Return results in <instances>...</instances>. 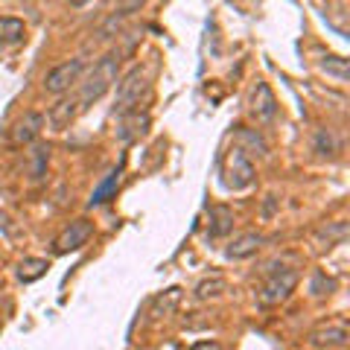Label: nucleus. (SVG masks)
Returning a JSON list of instances; mask_svg holds the SVG:
<instances>
[{
	"instance_id": "nucleus-14",
	"label": "nucleus",
	"mask_w": 350,
	"mask_h": 350,
	"mask_svg": "<svg viewBox=\"0 0 350 350\" xmlns=\"http://www.w3.org/2000/svg\"><path fill=\"white\" fill-rule=\"evenodd\" d=\"M181 298H184V289L181 286H170L167 292H161L155 301H152V306H149V315L155 321H161V319H167V315H172L175 310L181 306Z\"/></svg>"
},
{
	"instance_id": "nucleus-12",
	"label": "nucleus",
	"mask_w": 350,
	"mask_h": 350,
	"mask_svg": "<svg viewBox=\"0 0 350 350\" xmlns=\"http://www.w3.org/2000/svg\"><path fill=\"white\" fill-rule=\"evenodd\" d=\"M79 111H82L79 100H76V96H64V100H59L56 105L50 108L47 120H50V126L56 129V131H64V129H68L73 120H76V114H79Z\"/></svg>"
},
{
	"instance_id": "nucleus-7",
	"label": "nucleus",
	"mask_w": 350,
	"mask_h": 350,
	"mask_svg": "<svg viewBox=\"0 0 350 350\" xmlns=\"http://www.w3.org/2000/svg\"><path fill=\"white\" fill-rule=\"evenodd\" d=\"M149 126H152L149 114H146V111H140V108H135V111L120 114L117 137L123 140V144H135V140H140V137H146V135H149Z\"/></svg>"
},
{
	"instance_id": "nucleus-15",
	"label": "nucleus",
	"mask_w": 350,
	"mask_h": 350,
	"mask_svg": "<svg viewBox=\"0 0 350 350\" xmlns=\"http://www.w3.org/2000/svg\"><path fill=\"white\" fill-rule=\"evenodd\" d=\"M120 175H123V170H111L105 175V181L96 187L94 193H91V199H88V204L91 207H96V204H105L108 199H114V193H117V187H120Z\"/></svg>"
},
{
	"instance_id": "nucleus-10",
	"label": "nucleus",
	"mask_w": 350,
	"mask_h": 350,
	"mask_svg": "<svg viewBox=\"0 0 350 350\" xmlns=\"http://www.w3.org/2000/svg\"><path fill=\"white\" fill-rule=\"evenodd\" d=\"M251 114H254L260 123H271V120L278 117V100L266 82H257L254 94H251Z\"/></svg>"
},
{
	"instance_id": "nucleus-24",
	"label": "nucleus",
	"mask_w": 350,
	"mask_h": 350,
	"mask_svg": "<svg viewBox=\"0 0 350 350\" xmlns=\"http://www.w3.org/2000/svg\"><path fill=\"white\" fill-rule=\"evenodd\" d=\"M32 158H36V163H32V178H41L44 170H47V158H50V149L47 146H36L32 149Z\"/></svg>"
},
{
	"instance_id": "nucleus-3",
	"label": "nucleus",
	"mask_w": 350,
	"mask_h": 350,
	"mask_svg": "<svg viewBox=\"0 0 350 350\" xmlns=\"http://www.w3.org/2000/svg\"><path fill=\"white\" fill-rule=\"evenodd\" d=\"M222 184L228 190H234V193H239V190H245V187L254 184V163H251V158L245 155L243 149L234 146L225 155V161H222Z\"/></svg>"
},
{
	"instance_id": "nucleus-4",
	"label": "nucleus",
	"mask_w": 350,
	"mask_h": 350,
	"mask_svg": "<svg viewBox=\"0 0 350 350\" xmlns=\"http://www.w3.org/2000/svg\"><path fill=\"white\" fill-rule=\"evenodd\" d=\"M149 96V79L146 73L135 68L123 76V82L117 85V100H114V111L117 114H126V111H135L140 108V100Z\"/></svg>"
},
{
	"instance_id": "nucleus-21",
	"label": "nucleus",
	"mask_w": 350,
	"mask_h": 350,
	"mask_svg": "<svg viewBox=\"0 0 350 350\" xmlns=\"http://www.w3.org/2000/svg\"><path fill=\"white\" fill-rule=\"evenodd\" d=\"M312 149L319 152V155H336V152H338V144H336L333 131H330V129H319V131H315Z\"/></svg>"
},
{
	"instance_id": "nucleus-6",
	"label": "nucleus",
	"mask_w": 350,
	"mask_h": 350,
	"mask_svg": "<svg viewBox=\"0 0 350 350\" xmlns=\"http://www.w3.org/2000/svg\"><path fill=\"white\" fill-rule=\"evenodd\" d=\"M91 234H94V222H91V219H73V222L56 237L53 251H56V254H70V251H79L88 239H91Z\"/></svg>"
},
{
	"instance_id": "nucleus-25",
	"label": "nucleus",
	"mask_w": 350,
	"mask_h": 350,
	"mask_svg": "<svg viewBox=\"0 0 350 350\" xmlns=\"http://www.w3.org/2000/svg\"><path fill=\"white\" fill-rule=\"evenodd\" d=\"M193 350H222V347H219L216 342H199V345H196Z\"/></svg>"
},
{
	"instance_id": "nucleus-11",
	"label": "nucleus",
	"mask_w": 350,
	"mask_h": 350,
	"mask_svg": "<svg viewBox=\"0 0 350 350\" xmlns=\"http://www.w3.org/2000/svg\"><path fill=\"white\" fill-rule=\"evenodd\" d=\"M262 243H266V239H262L257 231H245V234H239V237H234L231 243H228L225 257L228 260H248L262 248Z\"/></svg>"
},
{
	"instance_id": "nucleus-17",
	"label": "nucleus",
	"mask_w": 350,
	"mask_h": 350,
	"mask_svg": "<svg viewBox=\"0 0 350 350\" xmlns=\"http://www.w3.org/2000/svg\"><path fill=\"white\" fill-rule=\"evenodd\" d=\"M237 149H243L245 155H248V149H251V155H269V146H266V140H262L254 129H239L237 131Z\"/></svg>"
},
{
	"instance_id": "nucleus-13",
	"label": "nucleus",
	"mask_w": 350,
	"mask_h": 350,
	"mask_svg": "<svg viewBox=\"0 0 350 350\" xmlns=\"http://www.w3.org/2000/svg\"><path fill=\"white\" fill-rule=\"evenodd\" d=\"M207 216H211V222H207V237H211V239L228 237L234 231V211L228 204H213Z\"/></svg>"
},
{
	"instance_id": "nucleus-19",
	"label": "nucleus",
	"mask_w": 350,
	"mask_h": 350,
	"mask_svg": "<svg viewBox=\"0 0 350 350\" xmlns=\"http://www.w3.org/2000/svg\"><path fill=\"white\" fill-rule=\"evenodd\" d=\"M27 36V27H24V21H18V18H0V44H18V41H24Z\"/></svg>"
},
{
	"instance_id": "nucleus-5",
	"label": "nucleus",
	"mask_w": 350,
	"mask_h": 350,
	"mask_svg": "<svg viewBox=\"0 0 350 350\" xmlns=\"http://www.w3.org/2000/svg\"><path fill=\"white\" fill-rule=\"evenodd\" d=\"M85 73V62L82 59H70V62H62L56 64L47 76H44V91L47 94H64L82 79Z\"/></svg>"
},
{
	"instance_id": "nucleus-1",
	"label": "nucleus",
	"mask_w": 350,
	"mask_h": 350,
	"mask_svg": "<svg viewBox=\"0 0 350 350\" xmlns=\"http://www.w3.org/2000/svg\"><path fill=\"white\" fill-rule=\"evenodd\" d=\"M117 73H120V56L117 53H105V56L94 64V70L88 73L85 79H79V94H76L79 108L100 103L103 96L111 91V85L117 82Z\"/></svg>"
},
{
	"instance_id": "nucleus-8",
	"label": "nucleus",
	"mask_w": 350,
	"mask_h": 350,
	"mask_svg": "<svg viewBox=\"0 0 350 350\" xmlns=\"http://www.w3.org/2000/svg\"><path fill=\"white\" fill-rule=\"evenodd\" d=\"M44 123H47V117H44L41 111H27V114L12 126L9 137H12L15 146H29V144H36V140H38Z\"/></svg>"
},
{
	"instance_id": "nucleus-26",
	"label": "nucleus",
	"mask_w": 350,
	"mask_h": 350,
	"mask_svg": "<svg viewBox=\"0 0 350 350\" xmlns=\"http://www.w3.org/2000/svg\"><path fill=\"white\" fill-rule=\"evenodd\" d=\"M68 3H70V6H73V9H82V6H85V3H91V0H68Z\"/></svg>"
},
{
	"instance_id": "nucleus-20",
	"label": "nucleus",
	"mask_w": 350,
	"mask_h": 350,
	"mask_svg": "<svg viewBox=\"0 0 350 350\" xmlns=\"http://www.w3.org/2000/svg\"><path fill=\"white\" fill-rule=\"evenodd\" d=\"M228 292V283L222 278H211V280H202L199 286H196V298L199 301H216V298H222V295Z\"/></svg>"
},
{
	"instance_id": "nucleus-2",
	"label": "nucleus",
	"mask_w": 350,
	"mask_h": 350,
	"mask_svg": "<svg viewBox=\"0 0 350 350\" xmlns=\"http://www.w3.org/2000/svg\"><path fill=\"white\" fill-rule=\"evenodd\" d=\"M298 269H275V266H269V275L266 280H262V286L257 289V301L262 306H278L289 298V295L295 292V286H298Z\"/></svg>"
},
{
	"instance_id": "nucleus-22",
	"label": "nucleus",
	"mask_w": 350,
	"mask_h": 350,
	"mask_svg": "<svg viewBox=\"0 0 350 350\" xmlns=\"http://www.w3.org/2000/svg\"><path fill=\"white\" fill-rule=\"evenodd\" d=\"M321 70L327 76H336V82H347V59L342 56H327L321 62Z\"/></svg>"
},
{
	"instance_id": "nucleus-16",
	"label": "nucleus",
	"mask_w": 350,
	"mask_h": 350,
	"mask_svg": "<svg viewBox=\"0 0 350 350\" xmlns=\"http://www.w3.org/2000/svg\"><path fill=\"white\" fill-rule=\"evenodd\" d=\"M47 269H50V262L44 257H27V260H21V266H18V280L21 283H36V280H41L44 275H47Z\"/></svg>"
},
{
	"instance_id": "nucleus-18",
	"label": "nucleus",
	"mask_w": 350,
	"mask_h": 350,
	"mask_svg": "<svg viewBox=\"0 0 350 350\" xmlns=\"http://www.w3.org/2000/svg\"><path fill=\"white\" fill-rule=\"evenodd\" d=\"M319 243H327L324 248H333V245H342L347 239V222H327L324 228H319V234H315ZM321 248V251H324Z\"/></svg>"
},
{
	"instance_id": "nucleus-9",
	"label": "nucleus",
	"mask_w": 350,
	"mask_h": 350,
	"mask_svg": "<svg viewBox=\"0 0 350 350\" xmlns=\"http://www.w3.org/2000/svg\"><path fill=\"white\" fill-rule=\"evenodd\" d=\"M306 342L315 350H333V347H345L347 345V327L345 324H324L306 336Z\"/></svg>"
},
{
	"instance_id": "nucleus-23",
	"label": "nucleus",
	"mask_w": 350,
	"mask_h": 350,
	"mask_svg": "<svg viewBox=\"0 0 350 350\" xmlns=\"http://www.w3.org/2000/svg\"><path fill=\"white\" fill-rule=\"evenodd\" d=\"M336 289V280L324 278V271H315L312 275V283H310V292L315 295V298H321V295H330Z\"/></svg>"
}]
</instances>
